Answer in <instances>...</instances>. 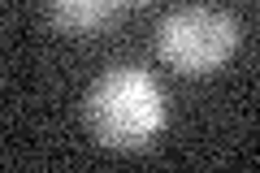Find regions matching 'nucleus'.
I'll return each instance as SVG.
<instances>
[{
	"instance_id": "nucleus-1",
	"label": "nucleus",
	"mask_w": 260,
	"mask_h": 173,
	"mask_svg": "<svg viewBox=\"0 0 260 173\" xmlns=\"http://www.w3.org/2000/svg\"><path fill=\"white\" fill-rule=\"evenodd\" d=\"M83 121L104 147L135 152V147H148L165 130L169 104L152 70L113 65L91 82V91L83 100Z\"/></svg>"
},
{
	"instance_id": "nucleus-2",
	"label": "nucleus",
	"mask_w": 260,
	"mask_h": 173,
	"mask_svg": "<svg viewBox=\"0 0 260 173\" xmlns=\"http://www.w3.org/2000/svg\"><path fill=\"white\" fill-rule=\"evenodd\" d=\"M239 18L208 5H182L156 26V52L182 74H213L239 52Z\"/></svg>"
},
{
	"instance_id": "nucleus-3",
	"label": "nucleus",
	"mask_w": 260,
	"mask_h": 173,
	"mask_svg": "<svg viewBox=\"0 0 260 173\" xmlns=\"http://www.w3.org/2000/svg\"><path fill=\"white\" fill-rule=\"evenodd\" d=\"M44 9L61 35H91L113 18V0H44Z\"/></svg>"
},
{
	"instance_id": "nucleus-4",
	"label": "nucleus",
	"mask_w": 260,
	"mask_h": 173,
	"mask_svg": "<svg viewBox=\"0 0 260 173\" xmlns=\"http://www.w3.org/2000/svg\"><path fill=\"white\" fill-rule=\"evenodd\" d=\"M139 5H148V0H113V9H139Z\"/></svg>"
}]
</instances>
